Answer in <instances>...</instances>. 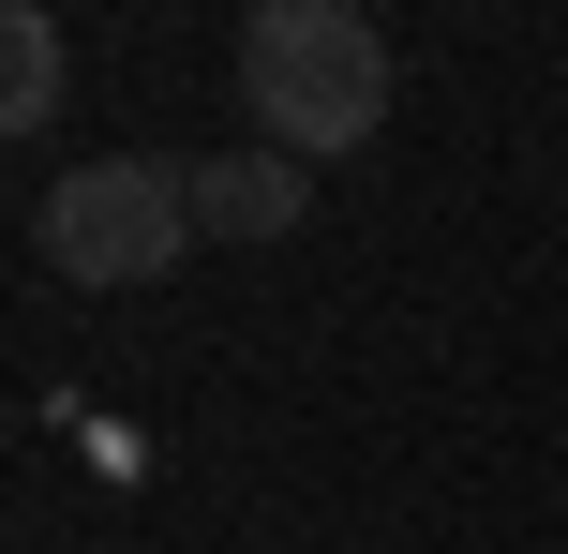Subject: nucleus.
I'll return each mask as SVG.
<instances>
[{"instance_id": "f257e3e1", "label": "nucleus", "mask_w": 568, "mask_h": 554, "mask_svg": "<svg viewBox=\"0 0 568 554\" xmlns=\"http://www.w3.org/2000/svg\"><path fill=\"white\" fill-rule=\"evenodd\" d=\"M240 105H255L270 150L344 165V150L389 120V30L344 16V0H255V30H240Z\"/></svg>"}, {"instance_id": "20e7f679", "label": "nucleus", "mask_w": 568, "mask_h": 554, "mask_svg": "<svg viewBox=\"0 0 568 554\" xmlns=\"http://www.w3.org/2000/svg\"><path fill=\"white\" fill-rule=\"evenodd\" d=\"M45 120H60V30L16 0L0 16V135H45Z\"/></svg>"}, {"instance_id": "f03ea898", "label": "nucleus", "mask_w": 568, "mask_h": 554, "mask_svg": "<svg viewBox=\"0 0 568 554\" xmlns=\"http://www.w3.org/2000/svg\"><path fill=\"white\" fill-rule=\"evenodd\" d=\"M30 240H45L60 285H165V270L195 255V180L105 150V165H75L45 210H30Z\"/></svg>"}, {"instance_id": "7ed1b4c3", "label": "nucleus", "mask_w": 568, "mask_h": 554, "mask_svg": "<svg viewBox=\"0 0 568 554\" xmlns=\"http://www.w3.org/2000/svg\"><path fill=\"white\" fill-rule=\"evenodd\" d=\"M180 180H195V240H284L300 195H314L300 150H210V165H180Z\"/></svg>"}]
</instances>
